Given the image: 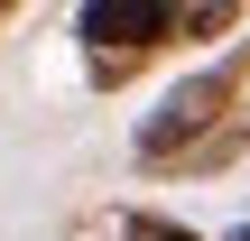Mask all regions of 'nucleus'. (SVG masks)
<instances>
[{
    "label": "nucleus",
    "instance_id": "obj_1",
    "mask_svg": "<svg viewBox=\"0 0 250 241\" xmlns=\"http://www.w3.org/2000/svg\"><path fill=\"white\" fill-rule=\"evenodd\" d=\"M167 28H176V9H167V0H93V9H83V46H93L102 65L148 56Z\"/></svg>",
    "mask_w": 250,
    "mask_h": 241
},
{
    "label": "nucleus",
    "instance_id": "obj_2",
    "mask_svg": "<svg viewBox=\"0 0 250 241\" xmlns=\"http://www.w3.org/2000/svg\"><path fill=\"white\" fill-rule=\"evenodd\" d=\"M223 93H232V74H195V84H176V93H167V102L148 111L139 149H148V158H176V149H186V139H195V130H204V121L223 111Z\"/></svg>",
    "mask_w": 250,
    "mask_h": 241
},
{
    "label": "nucleus",
    "instance_id": "obj_3",
    "mask_svg": "<svg viewBox=\"0 0 250 241\" xmlns=\"http://www.w3.org/2000/svg\"><path fill=\"white\" fill-rule=\"evenodd\" d=\"M121 241H195V232H176V223H148V214H139V223H130Z\"/></svg>",
    "mask_w": 250,
    "mask_h": 241
}]
</instances>
